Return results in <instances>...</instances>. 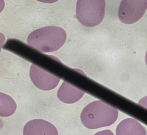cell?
Here are the masks:
<instances>
[{"instance_id": "cell-1", "label": "cell", "mask_w": 147, "mask_h": 135, "mask_svg": "<svg viewBox=\"0 0 147 135\" xmlns=\"http://www.w3.org/2000/svg\"><path fill=\"white\" fill-rule=\"evenodd\" d=\"M118 115L117 109L99 100L86 106L82 112L80 118L85 126L93 129L111 126L117 120Z\"/></svg>"}, {"instance_id": "cell-2", "label": "cell", "mask_w": 147, "mask_h": 135, "mask_svg": "<svg viewBox=\"0 0 147 135\" xmlns=\"http://www.w3.org/2000/svg\"><path fill=\"white\" fill-rule=\"evenodd\" d=\"M66 39V33L64 29L55 26H48L32 32L27 42L30 46L40 52H50L61 47Z\"/></svg>"}, {"instance_id": "cell-3", "label": "cell", "mask_w": 147, "mask_h": 135, "mask_svg": "<svg viewBox=\"0 0 147 135\" xmlns=\"http://www.w3.org/2000/svg\"><path fill=\"white\" fill-rule=\"evenodd\" d=\"M105 0H78L76 17L85 26L93 27L100 24L105 15Z\"/></svg>"}, {"instance_id": "cell-4", "label": "cell", "mask_w": 147, "mask_h": 135, "mask_svg": "<svg viewBox=\"0 0 147 135\" xmlns=\"http://www.w3.org/2000/svg\"><path fill=\"white\" fill-rule=\"evenodd\" d=\"M147 6V0H123L118 11L119 19L125 24L135 23L142 17Z\"/></svg>"}, {"instance_id": "cell-5", "label": "cell", "mask_w": 147, "mask_h": 135, "mask_svg": "<svg viewBox=\"0 0 147 135\" xmlns=\"http://www.w3.org/2000/svg\"><path fill=\"white\" fill-rule=\"evenodd\" d=\"M31 79L38 88L43 91H50L58 85L60 79L58 77L42 69L33 64L30 71Z\"/></svg>"}, {"instance_id": "cell-6", "label": "cell", "mask_w": 147, "mask_h": 135, "mask_svg": "<svg viewBox=\"0 0 147 135\" xmlns=\"http://www.w3.org/2000/svg\"><path fill=\"white\" fill-rule=\"evenodd\" d=\"M24 135H58L56 127L51 123L42 120H32L25 126Z\"/></svg>"}, {"instance_id": "cell-7", "label": "cell", "mask_w": 147, "mask_h": 135, "mask_svg": "<svg viewBox=\"0 0 147 135\" xmlns=\"http://www.w3.org/2000/svg\"><path fill=\"white\" fill-rule=\"evenodd\" d=\"M85 93L82 90L64 81L58 91L57 95L61 102L72 104L79 101Z\"/></svg>"}, {"instance_id": "cell-8", "label": "cell", "mask_w": 147, "mask_h": 135, "mask_svg": "<svg viewBox=\"0 0 147 135\" xmlns=\"http://www.w3.org/2000/svg\"><path fill=\"white\" fill-rule=\"evenodd\" d=\"M117 135H146L145 128L138 121L132 118H128L118 125Z\"/></svg>"}, {"instance_id": "cell-9", "label": "cell", "mask_w": 147, "mask_h": 135, "mask_svg": "<svg viewBox=\"0 0 147 135\" xmlns=\"http://www.w3.org/2000/svg\"><path fill=\"white\" fill-rule=\"evenodd\" d=\"M17 108V104L10 96L0 92V116H11Z\"/></svg>"}, {"instance_id": "cell-10", "label": "cell", "mask_w": 147, "mask_h": 135, "mask_svg": "<svg viewBox=\"0 0 147 135\" xmlns=\"http://www.w3.org/2000/svg\"><path fill=\"white\" fill-rule=\"evenodd\" d=\"M5 40V37L3 33L0 32V52L4 44Z\"/></svg>"}, {"instance_id": "cell-11", "label": "cell", "mask_w": 147, "mask_h": 135, "mask_svg": "<svg viewBox=\"0 0 147 135\" xmlns=\"http://www.w3.org/2000/svg\"><path fill=\"white\" fill-rule=\"evenodd\" d=\"M36 1L43 3L51 4L57 2L59 0H36Z\"/></svg>"}, {"instance_id": "cell-12", "label": "cell", "mask_w": 147, "mask_h": 135, "mask_svg": "<svg viewBox=\"0 0 147 135\" xmlns=\"http://www.w3.org/2000/svg\"><path fill=\"white\" fill-rule=\"evenodd\" d=\"M5 7V3L4 0H0V13L4 9Z\"/></svg>"}]
</instances>
